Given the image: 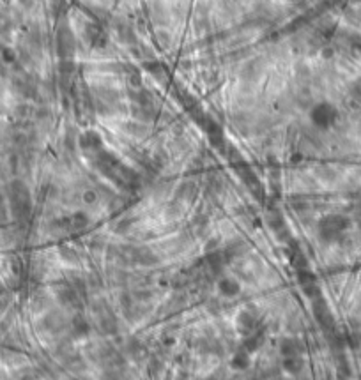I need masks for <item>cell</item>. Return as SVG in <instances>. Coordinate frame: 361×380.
Wrapping results in <instances>:
<instances>
[{
    "label": "cell",
    "mask_w": 361,
    "mask_h": 380,
    "mask_svg": "<svg viewBox=\"0 0 361 380\" xmlns=\"http://www.w3.org/2000/svg\"><path fill=\"white\" fill-rule=\"evenodd\" d=\"M310 119L317 128H329L337 121V108L329 103H319L312 110Z\"/></svg>",
    "instance_id": "obj_3"
},
{
    "label": "cell",
    "mask_w": 361,
    "mask_h": 380,
    "mask_svg": "<svg viewBox=\"0 0 361 380\" xmlns=\"http://www.w3.org/2000/svg\"><path fill=\"white\" fill-rule=\"evenodd\" d=\"M349 228V219L342 214H329L319 223V236L326 242L335 241Z\"/></svg>",
    "instance_id": "obj_1"
},
{
    "label": "cell",
    "mask_w": 361,
    "mask_h": 380,
    "mask_svg": "<svg viewBox=\"0 0 361 380\" xmlns=\"http://www.w3.org/2000/svg\"><path fill=\"white\" fill-rule=\"evenodd\" d=\"M80 147L85 149V151H92V152L101 151L103 140H101V136H99V133L91 131V129H89V131H85V133H81V136H80Z\"/></svg>",
    "instance_id": "obj_8"
},
{
    "label": "cell",
    "mask_w": 361,
    "mask_h": 380,
    "mask_svg": "<svg viewBox=\"0 0 361 380\" xmlns=\"http://www.w3.org/2000/svg\"><path fill=\"white\" fill-rule=\"evenodd\" d=\"M284 368L289 371V373H299L301 368H303V359L299 357V354L285 357V359H284Z\"/></svg>",
    "instance_id": "obj_17"
},
{
    "label": "cell",
    "mask_w": 361,
    "mask_h": 380,
    "mask_svg": "<svg viewBox=\"0 0 361 380\" xmlns=\"http://www.w3.org/2000/svg\"><path fill=\"white\" fill-rule=\"evenodd\" d=\"M89 225V218L87 214H84V212H76V214H73L71 218L66 221V228H71L74 232H78V230H84L85 226Z\"/></svg>",
    "instance_id": "obj_14"
},
{
    "label": "cell",
    "mask_w": 361,
    "mask_h": 380,
    "mask_svg": "<svg viewBox=\"0 0 361 380\" xmlns=\"http://www.w3.org/2000/svg\"><path fill=\"white\" fill-rule=\"evenodd\" d=\"M236 327L243 336H248V334H252L253 331H257L260 327L259 316L250 310H243L236 318Z\"/></svg>",
    "instance_id": "obj_5"
},
{
    "label": "cell",
    "mask_w": 361,
    "mask_h": 380,
    "mask_svg": "<svg viewBox=\"0 0 361 380\" xmlns=\"http://www.w3.org/2000/svg\"><path fill=\"white\" fill-rule=\"evenodd\" d=\"M61 255L64 256L66 260H69V262H73V260H78V253L74 251L73 248H62L61 249Z\"/></svg>",
    "instance_id": "obj_19"
},
{
    "label": "cell",
    "mask_w": 361,
    "mask_h": 380,
    "mask_svg": "<svg viewBox=\"0 0 361 380\" xmlns=\"http://www.w3.org/2000/svg\"><path fill=\"white\" fill-rule=\"evenodd\" d=\"M71 331L74 336H87L91 333V324H89V320L85 316L76 315L71 320Z\"/></svg>",
    "instance_id": "obj_13"
},
{
    "label": "cell",
    "mask_w": 361,
    "mask_h": 380,
    "mask_svg": "<svg viewBox=\"0 0 361 380\" xmlns=\"http://www.w3.org/2000/svg\"><path fill=\"white\" fill-rule=\"evenodd\" d=\"M248 364H250V352L244 348H241L239 352L234 356L232 359V366L237 368V370H246Z\"/></svg>",
    "instance_id": "obj_18"
},
{
    "label": "cell",
    "mask_w": 361,
    "mask_h": 380,
    "mask_svg": "<svg viewBox=\"0 0 361 380\" xmlns=\"http://www.w3.org/2000/svg\"><path fill=\"white\" fill-rule=\"evenodd\" d=\"M280 352L284 357L296 356V354L299 352V343H297L294 338H285V340H282V343H280Z\"/></svg>",
    "instance_id": "obj_16"
},
{
    "label": "cell",
    "mask_w": 361,
    "mask_h": 380,
    "mask_svg": "<svg viewBox=\"0 0 361 380\" xmlns=\"http://www.w3.org/2000/svg\"><path fill=\"white\" fill-rule=\"evenodd\" d=\"M264 340H266V336H264V331L259 327V329L253 331L252 334L244 336L243 348H244V350H248V352H255V350H259L260 346L264 345Z\"/></svg>",
    "instance_id": "obj_12"
},
{
    "label": "cell",
    "mask_w": 361,
    "mask_h": 380,
    "mask_svg": "<svg viewBox=\"0 0 361 380\" xmlns=\"http://www.w3.org/2000/svg\"><path fill=\"white\" fill-rule=\"evenodd\" d=\"M11 202H13L14 214L25 218L31 212V195L21 182H14L11 189Z\"/></svg>",
    "instance_id": "obj_2"
},
{
    "label": "cell",
    "mask_w": 361,
    "mask_h": 380,
    "mask_svg": "<svg viewBox=\"0 0 361 380\" xmlns=\"http://www.w3.org/2000/svg\"><path fill=\"white\" fill-rule=\"evenodd\" d=\"M218 290L223 297H236L241 292V285L234 278H221L218 281Z\"/></svg>",
    "instance_id": "obj_11"
},
{
    "label": "cell",
    "mask_w": 361,
    "mask_h": 380,
    "mask_svg": "<svg viewBox=\"0 0 361 380\" xmlns=\"http://www.w3.org/2000/svg\"><path fill=\"white\" fill-rule=\"evenodd\" d=\"M297 273V283H299L301 290H303L304 296H308L310 299L321 296V285H319V279L315 278L314 273H310L308 269L296 271Z\"/></svg>",
    "instance_id": "obj_4"
},
{
    "label": "cell",
    "mask_w": 361,
    "mask_h": 380,
    "mask_svg": "<svg viewBox=\"0 0 361 380\" xmlns=\"http://www.w3.org/2000/svg\"><path fill=\"white\" fill-rule=\"evenodd\" d=\"M131 258L135 262L142 264V266H154L158 264V255L149 248H133L131 249Z\"/></svg>",
    "instance_id": "obj_9"
},
{
    "label": "cell",
    "mask_w": 361,
    "mask_h": 380,
    "mask_svg": "<svg viewBox=\"0 0 361 380\" xmlns=\"http://www.w3.org/2000/svg\"><path fill=\"white\" fill-rule=\"evenodd\" d=\"M57 299H59V303L62 304V306H66V308H80V292H78L76 288H73V286H69V285H66V286H62L61 290L57 292Z\"/></svg>",
    "instance_id": "obj_7"
},
{
    "label": "cell",
    "mask_w": 361,
    "mask_h": 380,
    "mask_svg": "<svg viewBox=\"0 0 361 380\" xmlns=\"http://www.w3.org/2000/svg\"><path fill=\"white\" fill-rule=\"evenodd\" d=\"M57 46H59V51H61L62 57H69V55L73 53V48H74V39H73V34L69 32V28H61V32H59L57 36Z\"/></svg>",
    "instance_id": "obj_10"
},
{
    "label": "cell",
    "mask_w": 361,
    "mask_h": 380,
    "mask_svg": "<svg viewBox=\"0 0 361 380\" xmlns=\"http://www.w3.org/2000/svg\"><path fill=\"white\" fill-rule=\"evenodd\" d=\"M312 311L314 316L322 327H331L333 326V313H331L329 306L326 304V301L321 296L312 299Z\"/></svg>",
    "instance_id": "obj_6"
},
{
    "label": "cell",
    "mask_w": 361,
    "mask_h": 380,
    "mask_svg": "<svg viewBox=\"0 0 361 380\" xmlns=\"http://www.w3.org/2000/svg\"><path fill=\"white\" fill-rule=\"evenodd\" d=\"M290 264H292V267L296 271L308 269V258H307V255H304L303 249H299V248L294 249L292 255H290Z\"/></svg>",
    "instance_id": "obj_15"
}]
</instances>
